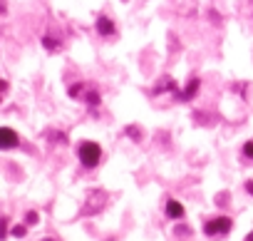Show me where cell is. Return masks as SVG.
I'll return each instance as SVG.
<instances>
[{
	"label": "cell",
	"mask_w": 253,
	"mask_h": 241,
	"mask_svg": "<svg viewBox=\"0 0 253 241\" xmlns=\"http://www.w3.org/2000/svg\"><path fill=\"white\" fill-rule=\"evenodd\" d=\"M196 92H199V80H196V77H191V80L186 82V90H184V92H179V99H181V102H189Z\"/></svg>",
	"instance_id": "8992f818"
},
{
	"label": "cell",
	"mask_w": 253,
	"mask_h": 241,
	"mask_svg": "<svg viewBox=\"0 0 253 241\" xmlns=\"http://www.w3.org/2000/svg\"><path fill=\"white\" fill-rule=\"evenodd\" d=\"M97 33H99L102 38H112V35H114V23H112L107 15H99V18H97Z\"/></svg>",
	"instance_id": "5b68a950"
},
{
	"label": "cell",
	"mask_w": 253,
	"mask_h": 241,
	"mask_svg": "<svg viewBox=\"0 0 253 241\" xmlns=\"http://www.w3.org/2000/svg\"><path fill=\"white\" fill-rule=\"evenodd\" d=\"M5 92H8V82H5V80H0V99H3Z\"/></svg>",
	"instance_id": "9a60e30c"
},
{
	"label": "cell",
	"mask_w": 253,
	"mask_h": 241,
	"mask_svg": "<svg viewBox=\"0 0 253 241\" xmlns=\"http://www.w3.org/2000/svg\"><path fill=\"white\" fill-rule=\"evenodd\" d=\"M0 13H5V3H3V0H0Z\"/></svg>",
	"instance_id": "e0dca14e"
},
{
	"label": "cell",
	"mask_w": 253,
	"mask_h": 241,
	"mask_svg": "<svg viewBox=\"0 0 253 241\" xmlns=\"http://www.w3.org/2000/svg\"><path fill=\"white\" fill-rule=\"evenodd\" d=\"M167 216H169V219H181V216H184V206H181L179 201L169 199V201H167Z\"/></svg>",
	"instance_id": "52a82bcc"
},
{
	"label": "cell",
	"mask_w": 253,
	"mask_h": 241,
	"mask_svg": "<svg viewBox=\"0 0 253 241\" xmlns=\"http://www.w3.org/2000/svg\"><path fill=\"white\" fill-rule=\"evenodd\" d=\"M246 192H248V194H253V182H246Z\"/></svg>",
	"instance_id": "2e32d148"
},
{
	"label": "cell",
	"mask_w": 253,
	"mask_h": 241,
	"mask_svg": "<svg viewBox=\"0 0 253 241\" xmlns=\"http://www.w3.org/2000/svg\"><path fill=\"white\" fill-rule=\"evenodd\" d=\"M20 145V137L10 127H0V149H13Z\"/></svg>",
	"instance_id": "277c9868"
},
{
	"label": "cell",
	"mask_w": 253,
	"mask_h": 241,
	"mask_svg": "<svg viewBox=\"0 0 253 241\" xmlns=\"http://www.w3.org/2000/svg\"><path fill=\"white\" fill-rule=\"evenodd\" d=\"M5 234H8V219H0V241L5 239Z\"/></svg>",
	"instance_id": "8fae6325"
},
{
	"label": "cell",
	"mask_w": 253,
	"mask_h": 241,
	"mask_svg": "<svg viewBox=\"0 0 253 241\" xmlns=\"http://www.w3.org/2000/svg\"><path fill=\"white\" fill-rule=\"evenodd\" d=\"M47 241H52V239H47Z\"/></svg>",
	"instance_id": "d6986e66"
},
{
	"label": "cell",
	"mask_w": 253,
	"mask_h": 241,
	"mask_svg": "<svg viewBox=\"0 0 253 241\" xmlns=\"http://www.w3.org/2000/svg\"><path fill=\"white\" fill-rule=\"evenodd\" d=\"M99 157H102L99 145H94V142H82V145H80V162H82L87 169L97 167V164H99Z\"/></svg>",
	"instance_id": "7a4b0ae2"
},
{
	"label": "cell",
	"mask_w": 253,
	"mask_h": 241,
	"mask_svg": "<svg viewBox=\"0 0 253 241\" xmlns=\"http://www.w3.org/2000/svg\"><path fill=\"white\" fill-rule=\"evenodd\" d=\"M246 241H253V231H251V234H248V236H246Z\"/></svg>",
	"instance_id": "ac0fdd59"
},
{
	"label": "cell",
	"mask_w": 253,
	"mask_h": 241,
	"mask_svg": "<svg viewBox=\"0 0 253 241\" xmlns=\"http://www.w3.org/2000/svg\"><path fill=\"white\" fill-rule=\"evenodd\" d=\"M231 226H233V221L228 216H216V219H209L204 224V234L206 236H226L231 231Z\"/></svg>",
	"instance_id": "3957f363"
},
{
	"label": "cell",
	"mask_w": 253,
	"mask_h": 241,
	"mask_svg": "<svg viewBox=\"0 0 253 241\" xmlns=\"http://www.w3.org/2000/svg\"><path fill=\"white\" fill-rule=\"evenodd\" d=\"M42 45H45L47 50H57V48H60V40H52V38H42Z\"/></svg>",
	"instance_id": "9c48e42d"
},
{
	"label": "cell",
	"mask_w": 253,
	"mask_h": 241,
	"mask_svg": "<svg viewBox=\"0 0 253 241\" xmlns=\"http://www.w3.org/2000/svg\"><path fill=\"white\" fill-rule=\"evenodd\" d=\"M167 90H169V92H176V82H174L171 77H162L159 85L154 87V95H162V92H167Z\"/></svg>",
	"instance_id": "ba28073f"
},
{
	"label": "cell",
	"mask_w": 253,
	"mask_h": 241,
	"mask_svg": "<svg viewBox=\"0 0 253 241\" xmlns=\"http://www.w3.org/2000/svg\"><path fill=\"white\" fill-rule=\"evenodd\" d=\"M126 135H129L132 140H139V137H142V132H139V127H126Z\"/></svg>",
	"instance_id": "7c38bea8"
},
{
	"label": "cell",
	"mask_w": 253,
	"mask_h": 241,
	"mask_svg": "<svg viewBox=\"0 0 253 241\" xmlns=\"http://www.w3.org/2000/svg\"><path fill=\"white\" fill-rule=\"evenodd\" d=\"M38 221H40L38 211H30V214H28V224H38Z\"/></svg>",
	"instance_id": "4fadbf2b"
},
{
	"label": "cell",
	"mask_w": 253,
	"mask_h": 241,
	"mask_svg": "<svg viewBox=\"0 0 253 241\" xmlns=\"http://www.w3.org/2000/svg\"><path fill=\"white\" fill-rule=\"evenodd\" d=\"M70 97L84 99V104H89V107H97V104H99V92L92 90L87 82H77V85H72V87H70Z\"/></svg>",
	"instance_id": "6da1fadb"
},
{
	"label": "cell",
	"mask_w": 253,
	"mask_h": 241,
	"mask_svg": "<svg viewBox=\"0 0 253 241\" xmlns=\"http://www.w3.org/2000/svg\"><path fill=\"white\" fill-rule=\"evenodd\" d=\"M13 236H25V226H13Z\"/></svg>",
	"instance_id": "5bb4252c"
},
{
	"label": "cell",
	"mask_w": 253,
	"mask_h": 241,
	"mask_svg": "<svg viewBox=\"0 0 253 241\" xmlns=\"http://www.w3.org/2000/svg\"><path fill=\"white\" fill-rule=\"evenodd\" d=\"M243 157L253 159V142H246V145H243Z\"/></svg>",
	"instance_id": "30bf717a"
}]
</instances>
